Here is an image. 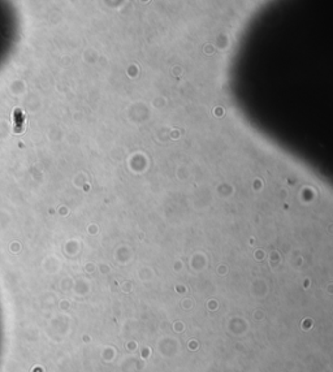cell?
Returning a JSON list of instances; mask_svg holds the SVG:
<instances>
[{"label":"cell","mask_w":333,"mask_h":372,"mask_svg":"<svg viewBox=\"0 0 333 372\" xmlns=\"http://www.w3.org/2000/svg\"><path fill=\"white\" fill-rule=\"evenodd\" d=\"M26 125V119L24 112L21 109H15L13 111V131L15 133H23Z\"/></svg>","instance_id":"1"}]
</instances>
